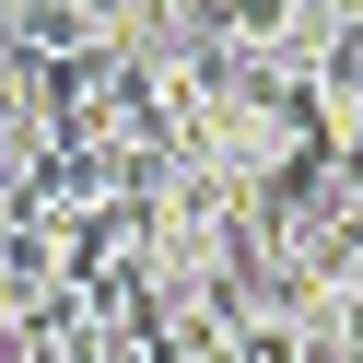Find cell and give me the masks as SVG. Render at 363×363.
Segmentation results:
<instances>
[{
    "label": "cell",
    "instance_id": "cell-1",
    "mask_svg": "<svg viewBox=\"0 0 363 363\" xmlns=\"http://www.w3.org/2000/svg\"><path fill=\"white\" fill-rule=\"evenodd\" d=\"M211 24H223V35H246V48H269V35L293 24V0H211Z\"/></svg>",
    "mask_w": 363,
    "mask_h": 363
},
{
    "label": "cell",
    "instance_id": "cell-2",
    "mask_svg": "<svg viewBox=\"0 0 363 363\" xmlns=\"http://www.w3.org/2000/svg\"><path fill=\"white\" fill-rule=\"evenodd\" d=\"M340 164H363V94L340 106Z\"/></svg>",
    "mask_w": 363,
    "mask_h": 363
}]
</instances>
